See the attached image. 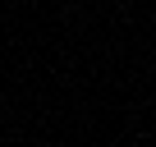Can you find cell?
I'll list each match as a JSON object with an SVG mask.
<instances>
[]
</instances>
